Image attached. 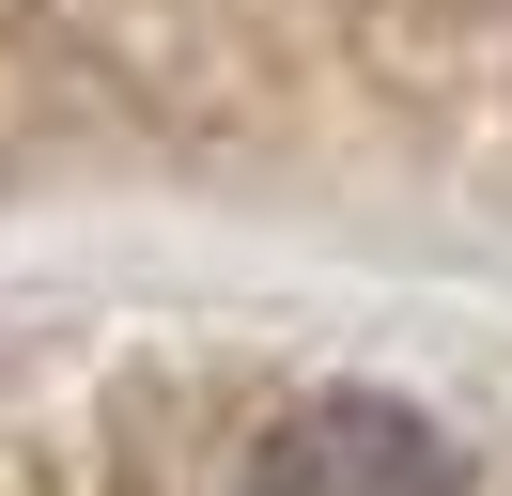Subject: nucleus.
Masks as SVG:
<instances>
[{
  "mask_svg": "<svg viewBox=\"0 0 512 496\" xmlns=\"http://www.w3.org/2000/svg\"><path fill=\"white\" fill-rule=\"evenodd\" d=\"M233 496H466V465H450V434L419 419V403H388V388H295L280 419L249 434Z\"/></svg>",
  "mask_w": 512,
  "mask_h": 496,
  "instance_id": "obj_1",
  "label": "nucleus"
}]
</instances>
